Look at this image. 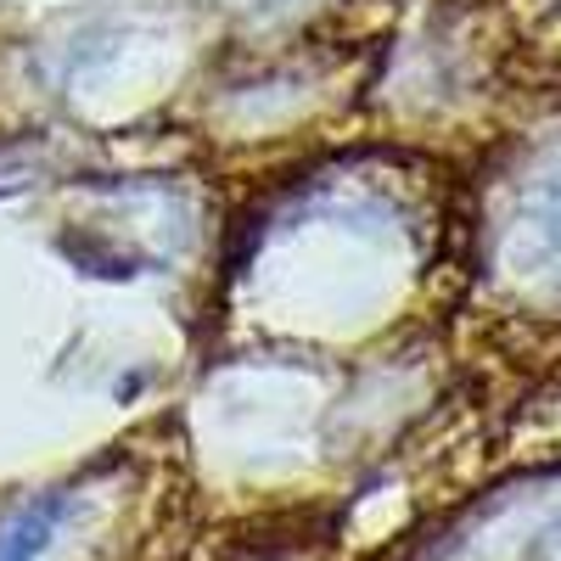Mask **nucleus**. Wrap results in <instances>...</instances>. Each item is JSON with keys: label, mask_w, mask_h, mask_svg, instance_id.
I'll list each match as a JSON object with an SVG mask.
<instances>
[{"label": "nucleus", "mask_w": 561, "mask_h": 561, "mask_svg": "<svg viewBox=\"0 0 561 561\" xmlns=\"http://www.w3.org/2000/svg\"><path fill=\"white\" fill-rule=\"evenodd\" d=\"M528 230H539L545 242V259L561 264V174L545 185V192L534 197V214H528Z\"/></svg>", "instance_id": "obj_2"}, {"label": "nucleus", "mask_w": 561, "mask_h": 561, "mask_svg": "<svg viewBox=\"0 0 561 561\" xmlns=\"http://www.w3.org/2000/svg\"><path fill=\"white\" fill-rule=\"evenodd\" d=\"M550 561H561V534H556V545H550Z\"/></svg>", "instance_id": "obj_3"}, {"label": "nucleus", "mask_w": 561, "mask_h": 561, "mask_svg": "<svg viewBox=\"0 0 561 561\" xmlns=\"http://www.w3.org/2000/svg\"><path fill=\"white\" fill-rule=\"evenodd\" d=\"M62 511H68V500H51V494L23 505L18 517L0 528V561H45V550L57 545Z\"/></svg>", "instance_id": "obj_1"}]
</instances>
